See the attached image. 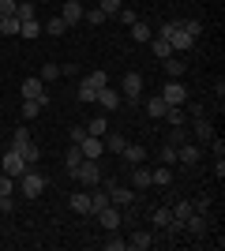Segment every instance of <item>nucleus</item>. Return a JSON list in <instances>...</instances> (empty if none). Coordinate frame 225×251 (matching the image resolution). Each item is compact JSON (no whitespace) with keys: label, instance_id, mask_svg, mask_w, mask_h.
<instances>
[{"label":"nucleus","instance_id":"15","mask_svg":"<svg viewBox=\"0 0 225 251\" xmlns=\"http://www.w3.org/2000/svg\"><path fill=\"white\" fill-rule=\"evenodd\" d=\"M150 38H154V26H150V23H143V19H135V23H131V42L147 45Z\"/></svg>","mask_w":225,"mask_h":251},{"label":"nucleus","instance_id":"45","mask_svg":"<svg viewBox=\"0 0 225 251\" xmlns=\"http://www.w3.org/2000/svg\"><path fill=\"white\" fill-rule=\"evenodd\" d=\"M169 143H173V147L188 143V131H184V124H180V127H173V131H169Z\"/></svg>","mask_w":225,"mask_h":251},{"label":"nucleus","instance_id":"37","mask_svg":"<svg viewBox=\"0 0 225 251\" xmlns=\"http://www.w3.org/2000/svg\"><path fill=\"white\" fill-rule=\"evenodd\" d=\"M60 75H64V72H60V64H45V68H42V83H53V79H60Z\"/></svg>","mask_w":225,"mask_h":251},{"label":"nucleus","instance_id":"50","mask_svg":"<svg viewBox=\"0 0 225 251\" xmlns=\"http://www.w3.org/2000/svg\"><path fill=\"white\" fill-rule=\"evenodd\" d=\"M180 26H184V30H188V34H192V38H199V34H203V26H199V23H180Z\"/></svg>","mask_w":225,"mask_h":251},{"label":"nucleus","instance_id":"25","mask_svg":"<svg viewBox=\"0 0 225 251\" xmlns=\"http://www.w3.org/2000/svg\"><path fill=\"white\" fill-rule=\"evenodd\" d=\"M94 98H98V83L90 79V75H86L83 83H79V101H86V105H90Z\"/></svg>","mask_w":225,"mask_h":251},{"label":"nucleus","instance_id":"38","mask_svg":"<svg viewBox=\"0 0 225 251\" xmlns=\"http://www.w3.org/2000/svg\"><path fill=\"white\" fill-rule=\"evenodd\" d=\"M11 191H15V176H0V199H11Z\"/></svg>","mask_w":225,"mask_h":251},{"label":"nucleus","instance_id":"13","mask_svg":"<svg viewBox=\"0 0 225 251\" xmlns=\"http://www.w3.org/2000/svg\"><path fill=\"white\" fill-rule=\"evenodd\" d=\"M83 4H79V0H64V11H60V19H64L68 23V26H75V23H79V19H83Z\"/></svg>","mask_w":225,"mask_h":251},{"label":"nucleus","instance_id":"14","mask_svg":"<svg viewBox=\"0 0 225 251\" xmlns=\"http://www.w3.org/2000/svg\"><path fill=\"white\" fill-rule=\"evenodd\" d=\"M128 248H135V251H147V248H154V236H150L147 229H131V236H128Z\"/></svg>","mask_w":225,"mask_h":251},{"label":"nucleus","instance_id":"41","mask_svg":"<svg viewBox=\"0 0 225 251\" xmlns=\"http://www.w3.org/2000/svg\"><path fill=\"white\" fill-rule=\"evenodd\" d=\"M105 131H109V124H105V120H90V124H86V135H98V139H101Z\"/></svg>","mask_w":225,"mask_h":251},{"label":"nucleus","instance_id":"34","mask_svg":"<svg viewBox=\"0 0 225 251\" xmlns=\"http://www.w3.org/2000/svg\"><path fill=\"white\" fill-rule=\"evenodd\" d=\"M79 161H83V150H79V147L72 143V147H68V154H64V165H68V173H72V169L79 165Z\"/></svg>","mask_w":225,"mask_h":251},{"label":"nucleus","instance_id":"39","mask_svg":"<svg viewBox=\"0 0 225 251\" xmlns=\"http://www.w3.org/2000/svg\"><path fill=\"white\" fill-rule=\"evenodd\" d=\"M15 15H19V23L34 19V4H30V0H23V4H15Z\"/></svg>","mask_w":225,"mask_h":251},{"label":"nucleus","instance_id":"51","mask_svg":"<svg viewBox=\"0 0 225 251\" xmlns=\"http://www.w3.org/2000/svg\"><path fill=\"white\" fill-rule=\"evenodd\" d=\"M210 150H214V157H225V143L222 139H210Z\"/></svg>","mask_w":225,"mask_h":251},{"label":"nucleus","instance_id":"22","mask_svg":"<svg viewBox=\"0 0 225 251\" xmlns=\"http://www.w3.org/2000/svg\"><path fill=\"white\" fill-rule=\"evenodd\" d=\"M195 139H199V143H210V139H214V124L203 120V116H195Z\"/></svg>","mask_w":225,"mask_h":251},{"label":"nucleus","instance_id":"7","mask_svg":"<svg viewBox=\"0 0 225 251\" xmlns=\"http://www.w3.org/2000/svg\"><path fill=\"white\" fill-rule=\"evenodd\" d=\"M161 98H165V105H184L188 101V86L180 79H169V83L161 86Z\"/></svg>","mask_w":225,"mask_h":251},{"label":"nucleus","instance_id":"8","mask_svg":"<svg viewBox=\"0 0 225 251\" xmlns=\"http://www.w3.org/2000/svg\"><path fill=\"white\" fill-rule=\"evenodd\" d=\"M199 157H203V150L195 147V143H180L176 147V161L180 165H199Z\"/></svg>","mask_w":225,"mask_h":251},{"label":"nucleus","instance_id":"47","mask_svg":"<svg viewBox=\"0 0 225 251\" xmlns=\"http://www.w3.org/2000/svg\"><path fill=\"white\" fill-rule=\"evenodd\" d=\"M83 139H86V124H75V127H72V143H75V147H79Z\"/></svg>","mask_w":225,"mask_h":251},{"label":"nucleus","instance_id":"43","mask_svg":"<svg viewBox=\"0 0 225 251\" xmlns=\"http://www.w3.org/2000/svg\"><path fill=\"white\" fill-rule=\"evenodd\" d=\"M98 8L105 11V15H117V11L124 8V0H101V4H98Z\"/></svg>","mask_w":225,"mask_h":251},{"label":"nucleus","instance_id":"35","mask_svg":"<svg viewBox=\"0 0 225 251\" xmlns=\"http://www.w3.org/2000/svg\"><path fill=\"white\" fill-rule=\"evenodd\" d=\"M30 143V127H15V135H11V150H19Z\"/></svg>","mask_w":225,"mask_h":251},{"label":"nucleus","instance_id":"24","mask_svg":"<svg viewBox=\"0 0 225 251\" xmlns=\"http://www.w3.org/2000/svg\"><path fill=\"white\" fill-rule=\"evenodd\" d=\"M68 30H72V26H68V23L60 19V15H56V19H49V23L42 26V34H53V38H64Z\"/></svg>","mask_w":225,"mask_h":251},{"label":"nucleus","instance_id":"9","mask_svg":"<svg viewBox=\"0 0 225 251\" xmlns=\"http://www.w3.org/2000/svg\"><path fill=\"white\" fill-rule=\"evenodd\" d=\"M94 101L101 105L105 113H113V109H120V94H117V90H109V83H105V86H98V98H94Z\"/></svg>","mask_w":225,"mask_h":251},{"label":"nucleus","instance_id":"29","mask_svg":"<svg viewBox=\"0 0 225 251\" xmlns=\"http://www.w3.org/2000/svg\"><path fill=\"white\" fill-rule=\"evenodd\" d=\"M150 180H154L158 188H169V184H173V173H169V165H158V169H150Z\"/></svg>","mask_w":225,"mask_h":251},{"label":"nucleus","instance_id":"10","mask_svg":"<svg viewBox=\"0 0 225 251\" xmlns=\"http://www.w3.org/2000/svg\"><path fill=\"white\" fill-rule=\"evenodd\" d=\"M169 45H173V52H188V49L195 45V38L184 30V26H176V30L169 34Z\"/></svg>","mask_w":225,"mask_h":251},{"label":"nucleus","instance_id":"52","mask_svg":"<svg viewBox=\"0 0 225 251\" xmlns=\"http://www.w3.org/2000/svg\"><path fill=\"white\" fill-rule=\"evenodd\" d=\"M128 248V240H105V251H124Z\"/></svg>","mask_w":225,"mask_h":251},{"label":"nucleus","instance_id":"6","mask_svg":"<svg viewBox=\"0 0 225 251\" xmlns=\"http://www.w3.org/2000/svg\"><path fill=\"white\" fill-rule=\"evenodd\" d=\"M105 188H109V202H113V206H131V202H135V191L131 188H124V184H113V180H105Z\"/></svg>","mask_w":225,"mask_h":251},{"label":"nucleus","instance_id":"23","mask_svg":"<svg viewBox=\"0 0 225 251\" xmlns=\"http://www.w3.org/2000/svg\"><path fill=\"white\" fill-rule=\"evenodd\" d=\"M90 206H94V214L101 206H109V188H105V184H101V188H98V184L90 188Z\"/></svg>","mask_w":225,"mask_h":251},{"label":"nucleus","instance_id":"36","mask_svg":"<svg viewBox=\"0 0 225 251\" xmlns=\"http://www.w3.org/2000/svg\"><path fill=\"white\" fill-rule=\"evenodd\" d=\"M19 34H23V38H38V34H42V23H38V19H26L19 26Z\"/></svg>","mask_w":225,"mask_h":251},{"label":"nucleus","instance_id":"21","mask_svg":"<svg viewBox=\"0 0 225 251\" xmlns=\"http://www.w3.org/2000/svg\"><path fill=\"white\" fill-rule=\"evenodd\" d=\"M150 49H154V56H158V60H165V56H173V45H169V38H158V34H154V38H150Z\"/></svg>","mask_w":225,"mask_h":251},{"label":"nucleus","instance_id":"30","mask_svg":"<svg viewBox=\"0 0 225 251\" xmlns=\"http://www.w3.org/2000/svg\"><path fill=\"white\" fill-rule=\"evenodd\" d=\"M165 72H169V79H180V75L188 72V60H176V56H165Z\"/></svg>","mask_w":225,"mask_h":251},{"label":"nucleus","instance_id":"27","mask_svg":"<svg viewBox=\"0 0 225 251\" xmlns=\"http://www.w3.org/2000/svg\"><path fill=\"white\" fill-rule=\"evenodd\" d=\"M101 143H105V150H117V154L128 147V139L120 135V131H105V135H101Z\"/></svg>","mask_w":225,"mask_h":251},{"label":"nucleus","instance_id":"33","mask_svg":"<svg viewBox=\"0 0 225 251\" xmlns=\"http://www.w3.org/2000/svg\"><path fill=\"white\" fill-rule=\"evenodd\" d=\"M158 165H176V147H173V143H165V147L158 150Z\"/></svg>","mask_w":225,"mask_h":251},{"label":"nucleus","instance_id":"40","mask_svg":"<svg viewBox=\"0 0 225 251\" xmlns=\"http://www.w3.org/2000/svg\"><path fill=\"white\" fill-rule=\"evenodd\" d=\"M83 19H86V23H94V26H101V23H105L109 15H105L101 8H90V11H83Z\"/></svg>","mask_w":225,"mask_h":251},{"label":"nucleus","instance_id":"42","mask_svg":"<svg viewBox=\"0 0 225 251\" xmlns=\"http://www.w3.org/2000/svg\"><path fill=\"white\" fill-rule=\"evenodd\" d=\"M192 214H210V199H206V195L192 199Z\"/></svg>","mask_w":225,"mask_h":251},{"label":"nucleus","instance_id":"31","mask_svg":"<svg viewBox=\"0 0 225 251\" xmlns=\"http://www.w3.org/2000/svg\"><path fill=\"white\" fill-rule=\"evenodd\" d=\"M19 154H23V161H26V165H38V157H42V150H38V143H26V147H19Z\"/></svg>","mask_w":225,"mask_h":251},{"label":"nucleus","instance_id":"19","mask_svg":"<svg viewBox=\"0 0 225 251\" xmlns=\"http://www.w3.org/2000/svg\"><path fill=\"white\" fill-rule=\"evenodd\" d=\"M184 232H192V236H206V214H192V218L184 221Z\"/></svg>","mask_w":225,"mask_h":251},{"label":"nucleus","instance_id":"17","mask_svg":"<svg viewBox=\"0 0 225 251\" xmlns=\"http://www.w3.org/2000/svg\"><path fill=\"white\" fill-rule=\"evenodd\" d=\"M68 206H72L75 214H94V206H90V191H75Z\"/></svg>","mask_w":225,"mask_h":251},{"label":"nucleus","instance_id":"46","mask_svg":"<svg viewBox=\"0 0 225 251\" xmlns=\"http://www.w3.org/2000/svg\"><path fill=\"white\" fill-rule=\"evenodd\" d=\"M117 19L124 23V26H131V23L139 19V15H135V8H120V11H117Z\"/></svg>","mask_w":225,"mask_h":251},{"label":"nucleus","instance_id":"12","mask_svg":"<svg viewBox=\"0 0 225 251\" xmlns=\"http://www.w3.org/2000/svg\"><path fill=\"white\" fill-rule=\"evenodd\" d=\"M79 150H83V157H94V161H98V157L105 154V143H101L98 135H86L83 143H79Z\"/></svg>","mask_w":225,"mask_h":251},{"label":"nucleus","instance_id":"26","mask_svg":"<svg viewBox=\"0 0 225 251\" xmlns=\"http://www.w3.org/2000/svg\"><path fill=\"white\" fill-rule=\"evenodd\" d=\"M169 214H173V221H176V225H184V221L192 218V202H188V199H180L176 206H169Z\"/></svg>","mask_w":225,"mask_h":251},{"label":"nucleus","instance_id":"20","mask_svg":"<svg viewBox=\"0 0 225 251\" xmlns=\"http://www.w3.org/2000/svg\"><path fill=\"white\" fill-rule=\"evenodd\" d=\"M150 221H154V229H169V225H173L169 206H154V210H150Z\"/></svg>","mask_w":225,"mask_h":251},{"label":"nucleus","instance_id":"28","mask_svg":"<svg viewBox=\"0 0 225 251\" xmlns=\"http://www.w3.org/2000/svg\"><path fill=\"white\" fill-rule=\"evenodd\" d=\"M120 157H124V165H143L147 150H143V147H124V150H120Z\"/></svg>","mask_w":225,"mask_h":251},{"label":"nucleus","instance_id":"4","mask_svg":"<svg viewBox=\"0 0 225 251\" xmlns=\"http://www.w3.org/2000/svg\"><path fill=\"white\" fill-rule=\"evenodd\" d=\"M19 90H23V101H38L42 109L49 105V94H45V83H42V79H26Z\"/></svg>","mask_w":225,"mask_h":251},{"label":"nucleus","instance_id":"2","mask_svg":"<svg viewBox=\"0 0 225 251\" xmlns=\"http://www.w3.org/2000/svg\"><path fill=\"white\" fill-rule=\"evenodd\" d=\"M19 188H23V195H26V199H38V195L45 191V176H42V173H34V165H30V169L19 176Z\"/></svg>","mask_w":225,"mask_h":251},{"label":"nucleus","instance_id":"16","mask_svg":"<svg viewBox=\"0 0 225 251\" xmlns=\"http://www.w3.org/2000/svg\"><path fill=\"white\" fill-rule=\"evenodd\" d=\"M128 180H131V184H135V188H150V184H154V180H150V169L147 165H131V173H128Z\"/></svg>","mask_w":225,"mask_h":251},{"label":"nucleus","instance_id":"11","mask_svg":"<svg viewBox=\"0 0 225 251\" xmlns=\"http://www.w3.org/2000/svg\"><path fill=\"white\" fill-rule=\"evenodd\" d=\"M124 94H128V101H139V94H143V75L139 72L124 75Z\"/></svg>","mask_w":225,"mask_h":251},{"label":"nucleus","instance_id":"32","mask_svg":"<svg viewBox=\"0 0 225 251\" xmlns=\"http://www.w3.org/2000/svg\"><path fill=\"white\" fill-rule=\"evenodd\" d=\"M19 26H23L19 15H4V19H0V34H8V38H11V34H19Z\"/></svg>","mask_w":225,"mask_h":251},{"label":"nucleus","instance_id":"48","mask_svg":"<svg viewBox=\"0 0 225 251\" xmlns=\"http://www.w3.org/2000/svg\"><path fill=\"white\" fill-rule=\"evenodd\" d=\"M176 26H180V23H176V19H173V23H161V26H158V38H169V34L176 30Z\"/></svg>","mask_w":225,"mask_h":251},{"label":"nucleus","instance_id":"1","mask_svg":"<svg viewBox=\"0 0 225 251\" xmlns=\"http://www.w3.org/2000/svg\"><path fill=\"white\" fill-rule=\"evenodd\" d=\"M68 176H75V180H83L86 188H94L98 180H101V169H98V161H94V157H83V161H79V165H75L72 173H68Z\"/></svg>","mask_w":225,"mask_h":251},{"label":"nucleus","instance_id":"18","mask_svg":"<svg viewBox=\"0 0 225 251\" xmlns=\"http://www.w3.org/2000/svg\"><path fill=\"white\" fill-rule=\"evenodd\" d=\"M147 113L154 116V120H165V113H169V105H165V98H161V94L147 98Z\"/></svg>","mask_w":225,"mask_h":251},{"label":"nucleus","instance_id":"44","mask_svg":"<svg viewBox=\"0 0 225 251\" xmlns=\"http://www.w3.org/2000/svg\"><path fill=\"white\" fill-rule=\"evenodd\" d=\"M38 113H42V105H38V101H23V120H34Z\"/></svg>","mask_w":225,"mask_h":251},{"label":"nucleus","instance_id":"5","mask_svg":"<svg viewBox=\"0 0 225 251\" xmlns=\"http://www.w3.org/2000/svg\"><path fill=\"white\" fill-rule=\"evenodd\" d=\"M0 165H4V173H8V176H23V173H26V169H30V165H26V161H23V154H19V150H4V157H0Z\"/></svg>","mask_w":225,"mask_h":251},{"label":"nucleus","instance_id":"3","mask_svg":"<svg viewBox=\"0 0 225 251\" xmlns=\"http://www.w3.org/2000/svg\"><path fill=\"white\" fill-rule=\"evenodd\" d=\"M98 225H101L105 232H117L120 225H124V214H120V206H113V202H109V206H101V210H98Z\"/></svg>","mask_w":225,"mask_h":251},{"label":"nucleus","instance_id":"49","mask_svg":"<svg viewBox=\"0 0 225 251\" xmlns=\"http://www.w3.org/2000/svg\"><path fill=\"white\" fill-rule=\"evenodd\" d=\"M4 15H15V0H0V19Z\"/></svg>","mask_w":225,"mask_h":251}]
</instances>
